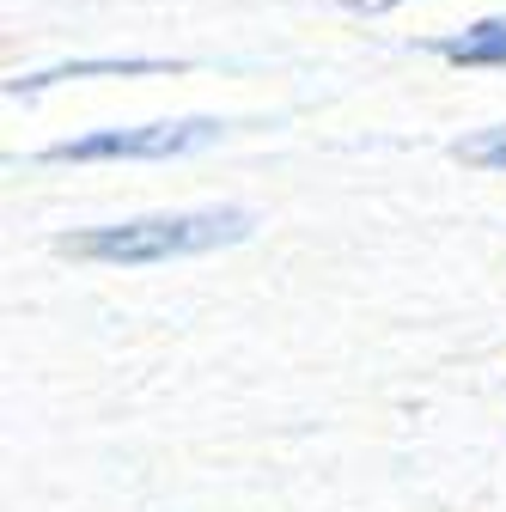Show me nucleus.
<instances>
[{
    "label": "nucleus",
    "mask_w": 506,
    "mask_h": 512,
    "mask_svg": "<svg viewBox=\"0 0 506 512\" xmlns=\"http://www.w3.org/2000/svg\"><path fill=\"white\" fill-rule=\"evenodd\" d=\"M226 135V122L214 116H177V122H135V128H92L80 141L43 147L49 165H104V159H183L202 153Z\"/></svg>",
    "instance_id": "nucleus-2"
},
{
    "label": "nucleus",
    "mask_w": 506,
    "mask_h": 512,
    "mask_svg": "<svg viewBox=\"0 0 506 512\" xmlns=\"http://www.w3.org/2000/svg\"><path fill=\"white\" fill-rule=\"evenodd\" d=\"M433 55L458 61V68H506V13L476 19V25H464L458 37H439Z\"/></svg>",
    "instance_id": "nucleus-3"
},
{
    "label": "nucleus",
    "mask_w": 506,
    "mask_h": 512,
    "mask_svg": "<svg viewBox=\"0 0 506 512\" xmlns=\"http://www.w3.org/2000/svg\"><path fill=\"white\" fill-rule=\"evenodd\" d=\"M250 238V214L244 208H189V214H141L122 226H86L55 238L61 256L74 263H110V269H153V263H177V256H208L226 244Z\"/></svg>",
    "instance_id": "nucleus-1"
},
{
    "label": "nucleus",
    "mask_w": 506,
    "mask_h": 512,
    "mask_svg": "<svg viewBox=\"0 0 506 512\" xmlns=\"http://www.w3.org/2000/svg\"><path fill=\"white\" fill-rule=\"evenodd\" d=\"M464 165H482V171H506V122L500 128H482V135H470V141H458L452 147Z\"/></svg>",
    "instance_id": "nucleus-4"
}]
</instances>
